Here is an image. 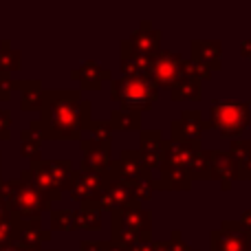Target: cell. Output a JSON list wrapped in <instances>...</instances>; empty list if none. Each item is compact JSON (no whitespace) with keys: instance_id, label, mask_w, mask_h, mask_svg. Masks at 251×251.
<instances>
[{"instance_id":"1","label":"cell","mask_w":251,"mask_h":251,"mask_svg":"<svg viewBox=\"0 0 251 251\" xmlns=\"http://www.w3.org/2000/svg\"><path fill=\"white\" fill-rule=\"evenodd\" d=\"M93 104L82 97V91H44V104L40 110V122L49 139H82L86 132Z\"/></svg>"},{"instance_id":"2","label":"cell","mask_w":251,"mask_h":251,"mask_svg":"<svg viewBox=\"0 0 251 251\" xmlns=\"http://www.w3.org/2000/svg\"><path fill=\"white\" fill-rule=\"evenodd\" d=\"M0 196L11 207L13 221H35V218H42V214L49 212L51 203L60 201L62 194L42 192L18 176V178H9V181L0 178Z\"/></svg>"},{"instance_id":"3","label":"cell","mask_w":251,"mask_h":251,"mask_svg":"<svg viewBox=\"0 0 251 251\" xmlns=\"http://www.w3.org/2000/svg\"><path fill=\"white\" fill-rule=\"evenodd\" d=\"M143 240H152V214L139 201L110 214V243L132 249Z\"/></svg>"},{"instance_id":"4","label":"cell","mask_w":251,"mask_h":251,"mask_svg":"<svg viewBox=\"0 0 251 251\" xmlns=\"http://www.w3.org/2000/svg\"><path fill=\"white\" fill-rule=\"evenodd\" d=\"M73 174H75V165L71 159H60V161L40 159L33 161L29 168L22 170L20 178L35 185L38 190L49 192V194H62V192H69L71 183H73Z\"/></svg>"},{"instance_id":"5","label":"cell","mask_w":251,"mask_h":251,"mask_svg":"<svg viewBox=\"0 0 251 251\" xmlns=\"http://www.w3.org/2000/svg\"><path fill=\"white\" fill-rule=\"evenodd\" d=\"M110 100L119 108L150 110L159 100V86L150 77H117L110 82Z\"/></svg>"},{"instance_id":"6","label":"cell","mask_w":251,"mask_h":251,"mask_svg":"<svg viewBox=\"0 0 251 251\" xmlns=\"http://www.w3.org/2000/svg\"><path fill=\"white\" fill-rule=\"evenodd\" d=\"M251 122V108L247 101L214 100L209 108V126L227 139H240Z\"/></svg>"},{"instance_id":"7","label":"cell","mask_w":251,"mask_h":251,"mask_svg":"<svg viewBox=\"0 0 251 251\" xmlns=\"http://www.w3.org/2000/svg\"><path fill=\"white\" fill-rule=\"evenodd\" d=\"M163 163L181 168L187 172L192 181H209V159L207 150L194 143H183V141H168L165 148V161Z\"/></svg>"},{"instance_id":"8","label":"cell","mask_w":251,"mask_h":251,"mask_svg":"<svg viewBox=\"0 0 251 251\" xmlns=\"http://www.w3.org/2000/svg\"><path fill=\"white\" fill-rule=\"evenodd\" d=\"M185 57L178 55L176 51H159L152 57L150 64V79L159 88L172 91L183 77H185Z\"/></svg>"},{"instance_id":"9","label":"cell","mask_w":251,"mask_h":251,"mask_svg":"<svg viewBox=\"0 0 251 251\" xmlns=\"http://www.w3.org/2000/svg\"><path fill=\"white\" fill-rule=\"evenodd\" d=\"M104 172L77 168L73 174V183L69 187V196L79 205H97L101 187H104Z\"/></svg>"},{"instance_id":"10","label":"cell","mask_w":251,"mask_h":251,"mask_svg":"<svg viewBox=\"0 0 251 251\" xmlns=\"http://www.w3.org/2000/svg\"><path fill=\"white\" fill-rule=\"evenodd\" d=\"M207 128H212V126H209V122L203 119L201 110L185 108L181 113V117H178L176 122H172V126H170V134H172V141L201 146V139H203V134Z\"/></svg>"},{"instance_id":"11","label":"cell","mask_w":251,"mask_h":251,"mask_svg":"<svg viewBox=\"0 0 251 251\" xmlns=\"http://www.w3.org/2000/svg\"><path fill=\"white\" fill-rule=\"evenodd\" d=\"M106 174L124 183H130V185L141 178H152V170L143 163L139 150H122L119 159H113V165Z\"/></svg>"},{"instance_id":"12","label":"cell","mask_w":251,"mask_h":251,"mask_svg":"<svg viewBox=\"0 0 251 251\" xmlns=\"http://www.w3.org/2000/svg\"><path fill=\"white\" fill-rule=\"evenodd\" d=\"M104 187H101V194H100V201H97V205H100L101 212H117V209H124L128 207L130 203H134V194H132V187H130V183H124L119 181V178H113L108 176V174L104 172Z\"/></svg>"},{"instance_id":"13","label":"cell","mask_w":251,"mask_h":251,"mask_svg":"<svg viewBox=\"0 0 251 251\" xmlns=\"http://www.w3.org/2000/svg\"><path fill=\"white\" fill-rule=\"evenodd\" d=\"M209 240H212V251H249L245 229L238 221H223L221 229H214Z\"/></svg>"},{"instance_id":"14","label":"cell","mask_w":251,"mask_h":251,"mask_svg":"<svg viewBox=\"0 0 251 251\" xmlns=\"http://www.w3.org/2000/svg\"><path fill=\"white\" fill-rule=\"evenodd\" d=\"M165 148H168V141L163 139L161 130H141L139 154L150 170H161L165 161Z\"/></svg>"},{"instance_id":"15","label":"cell","mask_w":251,"mask_h":251,"mask_svg":"<svg viewBox=\"0 0 251 251\" xmlns=\"http://www.w3.org/2000/svg\"><path fill=\"white\" fill-rule=\"evenodd\" d=\"M79 148H82V152H84V159H82L79 168L95 170V172H108L110 170V165H113L110 146H106V143L84 134V137L79 139Z\"/></svg>"},{"instance_id":"16","label":"cell","mask_w":251,"mask_h":251,"mask_svg":"<svg viewBox=\"0 0 251 251\" xmlns=\"http://www.w3.org/2000/svg\"><path fill=\"white\" fill-rule=\"evenodd\" d=\"M209 159V178H216L223 190H229L231 183L238 178V165L227 150H207Z\"/></svg>"},{"instance_id":"17","label":"cell","mask_w":251,"mask_h":251,"mask_svg":"<svg viewBox=\"0 0 251 251\" xmlns=\"http://www.w3.org/2000/svg\"><path fill=\"white\" fill-rule=\"evenodd\" d=\"M119 69H122V77H150V64L152 57H146L137 53L128 44V40H122L119 44Z\"/></svg>"},{"instance_id":"18","label":"cell","mask_w":251,"mask_h":251,"mask_svg":"<svg viewBox=\"0 0 251 251\" xmlns=\"http://www.w3.org/2000/svg\"><path fill=\"white\" fill-rule=\"evenodd\" d=\"M71 79L79 84L86 91H100V86L104 84V79H110L113 82V75H110L108 69L100 64L97 60H84L79 66H75L71 71Z\"/></svg>"},{"instance_id":"19","label":"cell","mask_w":251,"mask_h":251,"mask_svg":"<svg viewBox=\"0 0 251 251\" xmlns=\"http://www.w3.org/2000/svg\"><path fill=\"white\" fill-rule=\"evenodd\" d=\"M53 238V231L42 229V218L35 221H16V238L13 243L26 249H42L44 243Z\"/></svg>"},{"instance_id":"20","label":"cell","mask_w":251,"mask_h":251,"mask_svg":"<svg viewBox=\"0 0 251 251\" xmlns=\"http://www.w3.org/2000/svg\"><path fill=\"white\" fill-rule=\"evenodd\" d=\"M128 44L137 53L146 57H154L161 51V31L152 26L150 20H141L137 31H132L128 38Z\"/></svg>"},{"instance_id":"21","label":"cell","mask_w":251,"mask_h":251,"mask_svg":"<svg viewBox=\"0 0 251 251\" xmlns=\"http://www.w3.org/2000/svg\"><path fill=\"white\" fill-rule=\"evenodd\" d=\"M190 51L196 64L205 66L207 71H221V60H223V44L218 40H192Z\"/></svg>"},{"instance_id":"22","label":"cell","mask_w":251,"mask_h":251,"mask_svg":"<svg viewBox=\"0 0 251 251\" xmlns=\"http://www.w3.org/2000/svg\"><path fill=\"white\" fill-rule=\"evenodd\" d=\"M44 141H49L47 130H44V126L40 119H33L29 128H25L20 132V154L25 156V159H29L31 163H33V161H40L42 159V156H40V150H42Z\"/></svg>"},{"instance_id":"23","label":"cell","mask_w":251,"mask_h":251,"mask_svg":"<svg viewBox=\"0 0 251 251\" xmlns=\"http://www.w3.org/2000/svg\"><path fill=\"white\" fill-rule=\"evenodd\" d=\"M154 185H156V190L187 192L192 187V178L187 176L185 170L163 163L161 170H159V176H154Z\"/></svg>"},{"instance_id":"24","label":"cell","mask_w":251,"mask_h":251,"mask_svg":"<svg viewBox=\"0 0 251 251\" xmlns=\"http://www.w3.org/2000/svg\"><path fill=\"white\" fill-rule=\"evenodd\" d=\"M16 88L20 91V108L26 113L42 110L44 88L40 79H16Z\"/></svg>"},{"instance_id":"25","label":"cell","mask_w":251,"mask_h":251,"mask_svg":"<svg viewBox=\"0 0 251 251\" xmlns=\"http://www.w3.org/2000/svg\"><path fill=\"white\" fill-rule=\"evenodd\" d=\"M170 97L174 101H201L203 100V82L194 77H183L170 91Z\"/></svg>"},{"instance_id":"26","label":"cell","mask_w":251,"mask_h":251,"mask_svg":"<svg viewBox=\"0 0 251 251\" xmlns=\"http://www.w3.org/2000/svg\"><path fill=\"white\" fill-rule=\"evenodd\" d=\"M110 126L113 130H122V132H137L141 130V113L130 108H115L110 113Z\"/></svg>"},{"instance_id":"27","label":"cell","mask_w":251,"mask_h":251,"mask_svg":"<svg viewBox=\"0 0 251 251\" xmlns=\"http://www.w3.org/2000/svg\"><path fill=\"white\" fill-rule=\"evenodd\" d=\"M100 227H101L100 205H79V209H75V229L97 231Z\"/></svg>"},{"instance_id":"28","label":"cell","mask_w":251,"mask_h":251,"mask_svg":"<svg viewBox=\"0 0 251 251\" xmlns=\"http://www.w3.org/2000/svg\"><path fill=\"white\" fill-rule=\"evenodd\" d=\"M0 69L11 77L13 71L20 69V51L11 47L9 40H0Z\"/></svg>"},{"instance_id":"29","label":"cell","mask_w":251,"mask_h":251,"mask_svg":"<svg viewBox=\"0 0 251 251\" xmlns=\"http://www.w3.org/2000/svg\"><path fill=\"white\" fill-rule=\"evenodd\" d=\"M51 229L77 231L75 229V209H51Z\"/></svg>"},{"instance_id":"30","label":"cell","mask_w":251,"mask_h":251,"mask_svg":"<svg viewBox=\"0 0 251 251\" xmlns=\"http://www.w3.org/2000/svg\"><path fill=\"white\" fill-rule=\"evenodd\" d=\"M86 132H88V137H93V139H97V141L110 146L115 130H113V126H110V122H104V119H93V122L88 124Z\"/></svg>"},{"instance_id":"31","label":"cell","mask_w":251,"mask_h":251,"mask_svg":"<svg viewBox=\"0 0 251 251\" xmlns=\"http://www.w3.org/2000/svg\"><path fill=\"white\" fill-rule=\"evenodd\" d=\"M132 194H134V201H150L152 199V194L156 192V185H154V176L152 178H141V181H137V183H132Z\"/></svg>"},{"instance_id":"32","label":"cell","mask_w":251,"mask_h":251,"mask_svg":"<svg viewBox=\"0 0 251 251\" xmlns=\"http://www.w3.org/2000/svg\"><path fill=\"white\" fill-rule=\"evenodd\" d=\"M227 152L234 156L236 165L243 163L245 159H249V156H251V141H247V139H243V137H240V139H234Z\"/></svg>"},{"instance_id":"33","label":"cell","mask_w":251,"mask_h":251,"mask_svg":"<svg viewBox=\"0 0 251 251\" xmlns=\"http://www.w3.org/2000/svg\"><path fill=\"white\" fill-rule=\"evenodd\" d=\"M165 251H196V249H192L190 245L183 240L181 231H172V236L165 240Z\"/></svg>"},{"instance_id":"34","label":"cell","mask_w":251,"mask_h":251,"mask_svg":"<svg viewBox=\"0 0 251 251\" xmlns=\"http://www.w3.org/2000/svg\"><path fill=\"white\" fill-rule=\"evenodd\" d=\"M13 238H16V221L2 223V225H0V249L11 245Z\"/></svg>"},{"instance_id":"35","label":"cell","mask_w":251,"mask_h":251,"mask_svg":"<svg viewBox=\"0 0 251 251\" xmlns=\"http://www.w3.org/2000/svg\"><path fill=\"white\" fill-rule=\"evenodd\" d=\"M11 137V113L0 108V141H7Z\"/></svg>"},{"instance_id":"36","label":"cell","mask_w":251,"mask_h":251,"mask_svg":"<svg viewBox=\"0 0 251 251\" xmlns=\"http://www.w3.org/2000/svg\"><path fill=\"white\" fill-rule=\"evenodd\" d=\"M130 251H165V240H143Z\"/></svg>"},{"instance_id":"37","label":"cell","mask_w":251,"mask_h":251,"mask_svg":"<svg viewBox=\"0 0 251 251\" xmlns=\"http://www.w3.org/2000/svg\"><path fill=\"white\" fill-rule=\"evenodd\" d=\"M110 240H82L79 243V251H106Z\"/></svg>"},{"instance_id":"38","label":"cell","mask_w":251,"mask_h":251,"mask_svg":"<svg viewBox=\"0 0 251 251\" xmlns=\"http://www.w3.org/2000/svg\"><path fill=\"white\" fill-rule=\"evenodd\" d=\"M13 91H16V79L13 77L0 79V101H7Z\"/></svg>"},{"instance_id":"39","label":"cell","mask_w":251,"mask_h":251,"mask_svg":"<svg viewBox=\"0 0 251 251\" xmlns=\"http://www.w3.org/2000/svg\"><path fill=\"white\" fill-rule=\"evenodd\" d=\"M9 221H13L11 207H9V203L0 196V225H2V223H9Z\"/></svg>"},{"instance_id":"40","label":"cell","mask_w":251,"mask_h":251,"mask_svg":"<svg viewBox=\"0 0 251 251\" xmlns=\"http://www.w3.org/2000/svg\"><path fill=\"white\" fill-rule=\"evenodd\" d=\"M238 178L243 181H251V156L245 159L243 163H238Z\"/></svg>"},{"instance_id":"41","label":"cell","mask_w":251,"mask_h":251,"mask_svg":"<svg viewBox=\"0 0 251 251\" xmlns=\"http://www.w3.org/2000/svg\"><path fill=\"white\" fill-rule=\"evenodd\" d=\"M238 223H240V225H243V229H245V231H251V207H249L247 212L243 214V216L238 218Z\"/></svg>"},{"instance_id":"42","label":"cell","mask_w":251,"mask_h":251,"mask_svg":"<svg viewBox=\"0 0 251 251\" xmlns=\"http://www.w3.org/2000/svg\"><path fill=\"white\" fill-rule=\"evenodd\" d=\"M0 251H42V249H26V247H22V245H18V243H11V245H7V247H2Z\"/></svg>"},{"instance_id":"43","label":"cell","mask_w":251,"mask_h":251,"mask_svg":"<svg viewBox=\"0 0 251 251\" xmlns=\"http://www.w3.org/2000/svg\"><path fill=\"white\" fill-rule=\"evenodd\" d=\"M240 55L251 57V40H243L240 42Z\"/></svg>"},{"instance_id":"44","label":"cell","mask_w":251,"mask_h":251,"mask_svg":"<svg viewBox=\"0 0 251 251\" xmlns=\"http://www.w3.org/2000/svg\"><path fill=\"white\" fill-rule=\"evenodd\" d=\"M106 251H130V249H124V247H119V245H113V243H110Z\"/></svg>"},{"instance_id":"45","label":"cell","mask_w":251,"mask_h":251,"mask_svg":"<svg viewBox=\"0 0 251 251\" xmlns=\"http://www.w3.org/2000/svg\"><path fill=\"white\" fill-rule=\"evenodd\" d=\"M245 240H247V247L251 249V231H245Z\"/></svg>"},{"instance_id":"46","label":"cell","mask_w":251,"mask_h":251,"mask_svg":"<svg viewBox=\"0 0 251 251\" xmlns=\"http://www.w3.org/2000/svg\"><path fill=\"white\" fill-rule=\"evenodd\" d=\"M4 77H9V75H7V73H4V71H2V69H0V79H4Z\"/></svg>"},{"instance_id":"47","label":"cell","mask_w":251,"mask_h":251,"mask_svg":"<svg viewBox=\"0 0 251 251\" xmlns=\"http://www.w3.org/2000/svg\"><path fill=\"white\" fill-rule=\"evenodd\" d=\"M0 172H2V152H0Z\"/></svg>"},{"instance_id":"48","label":"cell","mask_w":251,"mask_h":251,"mask_svg":"<svg viewBox=\"0 0 251 251\" xmlns=\"http://www.w3.org/2000/svg\"><path fill=\"white\" fill-rule=\"evenodd\" d=\"M42 251H60V249H42Z\"/></svg>"}]
</instances>
